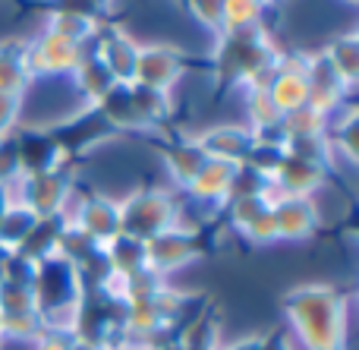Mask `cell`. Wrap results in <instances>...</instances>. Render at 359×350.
Returning <instances> with one entry per match:
<instances>
[{
    "label": "cell",
    "instance_id": "obj_1",
    "mask_svg": "<svg viewBox=\"0 0 359 350\" xmlns=\"http://www.w3.org/2000/svg\"><path fill=\"white\" fill-rule=\"evenodd\" d=\"M287 328L299 350H347L350 297L331 284H297L280 300Z\"/></svg>",
    "mask_w": 359,
    "mask_h": 350
},
{
    "label": "cell",
    "instance_id": "obj_2",
    "mask_svg": "<svg viewBox=\"0 0 359 350\" xmlns=\"http://www.w3.org/2000/svg\"><path fill=\"white\" fill-rule=\"evenodd\" d=\"M215 73L224 88H268L284 48L271 41L268 32H243V35L215 38Z\"/></svg>",
    "mask_w": 359,
    "mask_h": 350
},
{
    "label": "cell",
    "instance_id": "obj_3",
    "mask_svg": "<svg viewBox=\"0 0 359 350\" xmlns=\"http://www.w3.org/2000/svg\"><path fill=\"white\" fill-rule=\"evenodd\" d=\"M32 290H35V307H38V316H41L44 328H69V332H73L76 307H79V300L86 297L79 271L63 256L54 253V256L38 262Z\"/></svg>",
    "mask_w": 359,
    "mask_h": 350
},
{
    "label": "cell",
    "instance_id": "obj_4",
    "mask_svg": "<svg viewBox=\"0 0 359 350\" xmlns=\"http://www.w3.org/2000/svg\"><path fill=\"white\" fill-rule=\"evenodd\" d=\"M95 114L101 117V123L107 130H123V133H151L161 123H168V117L174 114L170 95L151 92L145 86H117L98 107Z\"/></svg>",
    "mask_w": 359,
    "mask_h": 350
},
{
    "label": "cell",
    "instance_id": "obj_5",
    "mask_svg": "<svg viewBox=\"0 0 359 350\" xmlns=\"http://www.w3.org/2000/svg\"><path fill=\"white\" fill-rule=\"evenodd\" d=\"M177 206L180 193L168 187H142L133 189L120 199V224L123 234L149 243L151 237L170 231L177 224Z\"/></svg>",
    "mask_w": 359,
    "mask_h": 350
},
{
    "label": "cell",
    "instance_id": "obj_6",
    "mask_svg": "<svg viewBox=\"0 0 359 350\" xmlns=\"http://www.w3.org/2000/svg\"><path fill=\"white\" fill-rule=\"evenodd\" d=\"M73 187H76V177L69 174L67 168H60V170L19 177V180H13L10 187H4V189L10 193V199L22 202L38 218H60L69 196H73Z\"/></svg>",
    "mask_w": 359,
    "mask_h": 350
},
{
    "label": "cell",
    "instance_id": "obj_7",
    "mask_svg": "<svg viewBox=\"0 0 359 350\" xmlns=\"http://www.w3.org/2000/svg\"><path fill=\"white\" fill-rule=\"evenodd\" d=\"M82 54H86L82 44L38 29L35 38H25V67H29L32 86L38 79H69L73 69L79 67Z\"/></svg>",
    "mask_w": 359,
    "mask_h": 350
},
{
    "label": "cell",
    "instance_id": "obj_8",
    "mask_svg": "<svg viewBox=\"0 0 359 350\" xmlns=\"http://www.w3.org/2000/svg\"><path fill=\"white\" fill-rule=\"evenodd\" d=\"M328 183H331V168L284 152L265 183V199L274 202V199H280V196H309L312 199V196H318Z\"/></svg>",
    "mask_w": 359,
    "mask_h": 350
},
{
    "label": "cell",
    "instance_id": "obj_9",
    "mask_svg": "<svg viewBox=\"0 0 359 350\" xmlns=\"http://www.w3.org/2000/svg\"><path fill=\"white\" fill-rule=\"evenodd\" d=\"M186 73V57L177 44L168 41H149L139 44V57H136V76L133 82L145 86L151 92L170 95L177 88V82Z\"/></svg>",
    "mask_w": 359,
    "mask_h": 350
},
{
    "label": "cell",
    "instance_id": "obj_10",
    "mask_svg": "<svg viewBox=\"0 0 359 350\" xmlns=\"http://www.w3.org/2000/svg\"><path fill=\"white\" fill-rule=\"evenodd\" d=\"M13 145H16V158H19V177L67 168L69 152L57 139V133L50 130H22L19 126L13 133Z\"/></svg>",
    "mask_w": 359,
    "mask_h": 350
},
{
    "label": "cell",
    "instance_id": "obj_11",
    "mask_svg": "<svg viewBox=\"0 0 359 350\" xmlns=\"http://www.w3.org/2000/svg\"><path fill=\"white\" fill-rule=\"evenodd\" d=\"M274 215V231H278V243H303L312 240L322 227V212H318L316 196H280L271 202Z\"/></svg>",
    "mask_w": 359,
    "mask_h": 350
},
{
    "label": "cell",
    "instance_id": "obj_12",
    "mask_svg": "<svg viewBox=\"0 0 359 350\" xmlns=\"http://www.w3.org/2000/svg\"><path fill=\"white\" fill-rule=\"evenodd\" d=\"M88 48L98 54V60L111 69V76L120 82V86H133V76H136V57H139V41L123 29V25H120V22H104Z\"/></svg>",
    "mask_w": 359,
    "mask_h": 350
},
{
    "label": "cell",
    "instance_id": "obj_13",
    "mask_svg": "<svg viewBox=\"0 0 359 350\" xmlns=\"http://www.w3.org/2000/svg\"><path fill=\"white\" fill-rule=\"evenodd\" d=\"M145 253H149V269L158 271L161 278H170L177 271L189 269L198 256H202V240L196 234H186V231H170L158 234L145 243Z\"/></svg>",
    "mask_w": 359,
    "mask_h": 350
},
{
    "label": "cell",
    "instance_id": "obj_14",
    "mask_svg": "<svg viewBox=\"0 0 359 350\" xmlns=\"http://www.w3.org/2000/svg\"><path fill=\"white\" fill-rule=\"evenodd\" d=\"M192 139H196L198 149L205 152V158L246 164L249 152H252L259 136H255L246 123H215V126H205V130L192 133Z\"/></svg>",
    "mask_w": 359,
    "mask_h": 350
},
{
    "label": "cell",
    "instance_id": "obj_15",
    "mask_svg": "<svg viewBox=\"0 0 359 350\" xmlns=\"http://www.w3.org/2000/svg\"><path fill=\"white\" fill-rule=\"evenodd\" d=\"M306 82H309V105L325 114L344 107L347 98L353 95V88L337 76V69L331 67V60L325 57L322 48L306 54Z\"/></svg>",
    "mask_w": 359,
    "mask_h": 350
},
{
    "label": "cell",
    "instance_id": "obj_16",
    "mask_svg": "<svg viewBox=\"0 0 359 350\" xmlns=\"http://www.w3.org/2000/svg\"><path fill=\"white\" fill-rule=\"evenodd\" d=\"M280 111H297L309 105V82H306V51H284L265 88Z\"/></svg>",
    "mask_w": 359,
    "mask_h": 350
},
{
    "label": "cell",
    "instance_id": "obj_17",
    "mask_svg": "<svg viewBox=\"0 0 359 350\" xmlns=\"http://www.w3.org/2000/svg\"><path fill=\"white\" fill-rule=\"evenodd\" d=\"M240 168H243V164L215 161V158H208V161L202 164V170L196 174V180L186 187L183 196H186V199H192V202H202V206L221 208V212H224V202L233 196Z\"/></svg>",
    "mask_w": 359,
    "mask_h": 350
},
{
    "label": "cell",
    "instance_id": "obj_18",
    "mask_svg": "<svg viewBox=\"0 0 359 350\" xmlns=\"http://www.w3.org/2000/svg\"><path fill=\"white\" fill-rule=\"evenodd\" d=\"M208 161L205 152L198 149V142L192 139V133H183V136L170 139L168 145L161 149V164L168 170V180H170V189L174 193H186L196 174L202 170V164Z\"/></svg>",
    "mask_w": 359,
    "mask_h": 350
},
{
    "label": "cell",
    "instance_id": "obj_19",
    "mask_svg": "<svg viewBox=\"0 0 359 350\" xmlns=\"http://www.w3.org/2000/svg\"><path fill=\"white\" fill-rule=\"evenodd\" d=\"M101 25H104L101 16L92 13L88 6H54V10L44 13L41 29L54 32V35L67 38V41L82 44V48H88V44L95 41V35H98Z\"/></svg>",
    "mask_w": 359,
    "mask_h": 350
},
{
    "label": "cell",
    "instance_id": "obj_20",
    "mask_svg": "<svg viewBox=\"0 0 359 350\" xmlns=\"http://www.w3.org/2000/svg\"><path fill=\"white\" fill-rule=\"evenodd\" d=\"M69 86H73L76 95L86 101L88 111H95V107H98L101 101H104L107 95H111L114 88L120 86V82L114 79L111 69H107L104 63L98 60V54H95L92 48H86V54H82L79 67H76L73 76H69Z\"/></svg>",
    "mask_w": 359,
    "mask_h": 350
},
{
    "label": "cell",
    "instance_id": "obj_21",
    "mask_svg": "<svg viewBox=\"0 0 359 350\" xmlns=\"http://www.w3.org/2000/svg\"><path fill=\"white\" fill-rule=\"evenodd\" d=\"M280 120L284 111L271 101L265 88H252L243 98V123L255 133L259 139H280Z\"/></svg>",
    "mask_w": 359,
    "mask_h": 350
},
{
    "label": "cell",
    "instance_id": "obj_22",
    "mask_svg": "<svg viewBox=\"0 0 359 350\" xmlns=\"http://www.w3.org/2000/svg\"><path fill=\"white\" fill-rule=\"evenodd\" d=\"M32 86L29 67H25V38H6L0 41V95L25 98Z\"/></svg>",
    "mask_w": 359,
    "mask_h": 350
},
{
    "label": "cell",
    "instance_id": "obj_23",
    "mask_svg": "<svg viewBox=\"0 0 359 350\" xmlns=\"http://www.w3.org/2000/svg\"><path fill=\"white\" fill-rule=\"evenodd\" d=\"M38 215L29 212L22 202L10 199L0 212V253H16L29 243V237L35 234L38 227Z\"/></svg>",
    "mask_w": 359,
    "mask_h": 350
},
{
    "label": "cell",
    "instance_id": "obj_24",
    "mask_svg": "<svg viewBox=\"0 0 359 350\" xmlns=\"http://www.w3.org/2000/svg\"><path fill=\"white\" fill-rule=\"evenodd\" d=\"M271 10L268 0H224L221 35H243V32H268L265 16Z\"/></svg>",
    "mask_w": 359,
    "mask_h": 350
},
{
    "label": "cell",
    "instance_id": "obj_25",
    "mask_svg": "<svg viewBox=\"0 0 359 350\" xmlns=\"http://www.w3.org/2000/svg\"><path fill=\"white\" fill-rule=\"evenodd\" d=\"M107 265H111V275H133L139 269H149V253H145V243L130 234H117L111 243L101 246Z\"/></svg>",
    "mask_w": 359,
    "mask_h": 350
},
{
    "label": "cell",
    "instance_id": "obj_26",
    "mask_svg": "<svg viewBox=\"0 0 359 350\" xmlns=\"http://www.w3.org/2000/svg\"><path fill=\"white\" fill-rule=\"evenodd\" d=\"M325 133H328V114L312 105L287 111L284 120H280V142H290V139H318Z\"/></svg>",
    "mask_w": 359,
    "mask_h": 350
},
{
    "label": "cell",
    "instance_id": "obj_27",
    "mask_svg": "<svg viewBox=\"0 0 359 350\" xmlns=\"http://www.w3.org/2000/svg\"><path fill=\"white\" fill-rule=\"evenodd\" d=\"M322 51L331 60V67L337 69V76H341L350 88H356V79H359V35L356 32L334 35Z\"/></svg>",
    "mask_w": 359,
    "mask_h": 350
},
{
    "label": "cell",
    "instance_id": "obj_28",
    "mask_svg": "<svg viewBox=\"0 0 359 350\" xmlns=\"http://www.w3.org/2000/svg\"><path fill=\"white\" fill-rule=\"evenodd\" d=\"M221 344H224L221 341V325L202 313V316H196V319L189 322V328L177 338L174 350H217Z\"/></svg>",
    "mask_w": 359,
    "mask_h": 350
},
{
    "label": "cell",
    "instance_id": "obj_29",
    "mask_svg": "<svg viewBox=\"0 0 359 350\" xmlns=\"http://www.w3.org/2000/svg\"><path fill=\"white\" fill-rule=\"evenodd\" d=\"M44 322L38 316V309L32 313H10V316H0V338L6 341H16V344H32V341L41 335Z\"/></svg>",
    "mask_w": 359,
    "mask_h": 350
},
{
    "label": "cell",
    "instance_id": "obj_30",
    "mask_svg": "<svg viewBox=\"0 0 359 350\" xmlns=\"http://www.w3.org/2000/svg\"><path fill=\"white\" fill-rule=\"evenodd\" d=\"M35 271L38 262L25 253H0V281H10V284H29L35 281Z\"/></svg>",
    "mask_w": 359,
    "mask_h": 350
},
{
    "label": "cell",
    "instance_id": "obj_31",
    "mask_svg": "<svg viewBox=\"0 0 359 350\" xmlns=\"http://www.w3.org/2000/svg\"><path fill=\"white\" fill-rule=\"evenodd\" d=\"M35 307V290L29 284H10L0 281V316L10 313H32Z\"/></svg>",
    "mask_w": 359,
    "mask_h": 350
},
{
    "label": "cell",
    "instance_id": "obj_32",
    "mask_svg": "<svg viewBox=\"0 0 359 350\" xmlns=\"http://www.w3.org/2000/svg\"><path fill=\"white\" fill-rule=\"evenodd\" d=\"M189 16L202 25L208 35L221 38V13H224V0H186Z\"/></svg>",
    "mask_w": 359,
    "mask_h": 350
},
{
    "label": "cell",
    "instance_id": "obj_33",
    "mask_svg": "<svg viewBox=\"0 0 359 350\" xmlns=\"http://www.w3.org/2000/svg\"><path fill=\"white\" fill-rule=\"evenodd\" d=\"M246 243L252 246H271L278 243V231H274V215H271V206L265 208V212H259L252 221H249V227L240 234Z\"/></svg>",
    "mask_w": 359,
    "mask_h": 350
},
{
    "label": "cell",
    "instance_id": "obj_34",
    "mask_svg": "<svg viewBox=\"0 0 359 350\" xmlns=\"http://www.w3.org/2000/svg\"><path fill=\"white\" fill-rule=\"evenodd\" d=\"M22 111H25V98H16V95H0V139L13 136V133L19 130Z\"/></svg>",
    "mask_w": 359,
    "mask_h": 350
},
{
    "label": "cell",
    "instance_id": "obj_35",
    "mask_svg": "<svg viewBox=\"0 0 359 350\" xmlns=\"http://www.w3.org/2000/svg\"><path fill=\"white\" fill-rule=\"evenodd\" d=\"M13 180H19V158L13 136L0 139V187H10Z\"/></svg>",
    "mask_w": 359,
    "mask_h": 350
},
{
    "label": "cell",
    "instance_id": "obj_36",
    "mask_svg": "<svg viewBox=\"0 0 359 350\" xmlns=\"http://www.w3.org/2000/svg\"><path fill=\"white\" fill-rule=\"evenodd\" d=\"M73 338L76 335L69 328H41V335L32 341V350H69Z\"/></svg>",
    "mask_w": 359,
    "mask_h": 350
},
{
    "label": "cell",
    "instance_id": "obj_37",
    "mask_svg": "<svg viewBox=\"0 0 359 350\" xmlns=\"http://www.w3.org/2000/svg\"><path fill=\"white\" fill-rule=\"evenodd\" d=\"M265 347V335H243V338L224 341L217 350H262Z\"/></svg>",
    "mask_w": 359,
    "mask_h": 350
},
{
    "label": "cell",
    "instance_id": "obj_38",
    "mask_svg": "<svg viewBox=\"0 0 359 350\" xmlns=\"http://www.w3.org/2000/svg\"><path fill=\"white\" fill-rule=\"evenodd\" d=\"M262 350H299V347L293 344V338L287 332H271L265 335V347Z\"/></svg>",
    "mask_w": 359,
    "mask_h": 350
},
{
    "label": "cell",
    "instance_id": "obj_39",
    "mask_svg": "<svg viewBox=\"0 0 359 350\" xmlns=\"http://www.w3.org/2000/svg\"><path fill=\"white\" fill-rule=\"evenodd\" d=\"M69 350H104V347L92 344V341H82V338H73V347H69Z\"/></svg>",
    "mask_w": 359,
    "mask_h": 350
},
{
    "label": "cell",
    "instance_id": "obj_40",
    "mask_svg": "<svg viewBox=\"0 0 359 350\" xmlns=\"http://www.w3.org/2000/svg\"><path fill=\"white\" fill-rule=\"evenodd\" d=\"M6 202H10V193H6V189L0 187V212H4V206H6Z\"/></svg>",
    "mask_w": 359,
    "mask_h": 350
},
{
    "label": "cell",
    "instance_id": "obj_41",
    "mask_svg": "<svg viewBox=\"0 0 359 350\" xmlns=\"http://www.w3.org/2000/svg\"><path fill=\"white\" fill-rule=\"evenodd\" d=\"M111 350H136V347H126V344H117V347H111Z\"/></svg>",
    "mask_w": 359,
    "mask_h": 350
},
{
    "label": "cell",
    "instance_id": "obj_42",
    "mask_svg": "<svg viewBox=\"0 0 359 350\" xmlns=\"http://www.w3.org/2000/svg\"><path fill=\"white\" fill-rule=\"evenodd\" d=\"M341 4H347V6H356V4H359V0H341Z\"/></svg>",
    "mask_w": 359,
    "mask_h": 350
},
{
    "label": "cell",
    "instance_id": "obj_43",
    "mask_svg": "<svg viewBox=\"0 0 359 350\" xmlns=\"http://www.w3.org/2000/svg\"><path fill=\"white\" fill-rule=\"evenodd\" d=\"M268 4H271V6H274V4H287V0H268Z\"/></svg>",
    "mask_w": 359,
    "mask_h": 350
},
{
    "label": "cell",
    "instance_id": "obj_44",
    "mask_svg": "<svg viewBox=\"0 0 359 350\" xmlns=\"http://www.w3.org/2000/svg\"><path fill=\"white\" fill-rule=\"evenodd\" d=\"M44 4H54V0H44Z\"/></svg>",
    "mask_w": 359,
    "mask_h": 350
},
{
    "label": "cell",
    "instance_id": "obj_45",
    "mask_svg": "<svg viewBox=\"0 0 359 350\" xmlns=\"http://www.w3.org/2000/svg\"><path fill=\"white\" fill-rule=\"evenodd\" d=\"M0 347H4V338H0Z\"/></svg>",
    "mask_w": 359,
    "mask_h": 350
}]
</instances>
